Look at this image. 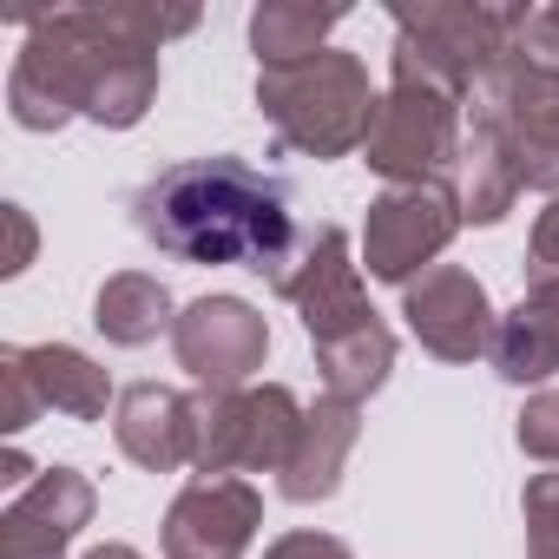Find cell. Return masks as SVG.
Returning a JSON list of instances; mask_svg holds the SVG:
<instances>
[{
  "label": "cell",
  "mask_w": 559,
  "mask_h": 559,
  "mask_svg": "<svg viewBox=\"0 0 559 559\" xmlns=\"http://www.w3.org/2000/svg\"><path fill=\"white\" fill-rule=\"evenodd\" d=\"M467 126H480L507 152L520 191H552L559 198V80L552 73H533L507 53L467 93Z\"/></svg>",
  "instance_id": "7"
},
{
  "label": "cell",
  "mask_w": 559,
  "mask_h": 559,
  "mask_svg": "<svg viewBox=\"0 0 559 559\" xmlns=\"http://www.w3.org/2000/svg\"><path fill=\"white\" fill-rule=\"evenodd\" d=\"M526 552L533 559H559V474H533L526 480Z\"/></svg>",
  "instance_id": "22"
},
{
  "label": "cell",
  "mask_w": 559,
  "mask_h": 559,
  "mask_svg": "<svg viewBox=\"0 0 559 559\" xmlns=\"http://www.w3.org/2000/svg\"><path fill=\"white\" fill-rule=\"evenodd\" d=\"M158 99V47H145L119 8H67L27 21L8 73V112L21 132H60L67 119L139 126Z\"/></svg>",
  "instance_id": "1"
},
{
  "label": "cell",
  "mask_w": 559,
  "mask_h": 559,
  "mask_svg": "<svg viewBox=\"0 0 559 559\" xmlns=\"http://www.w3.org/2000/svg\"><path fill=\"white\" fill-rule=\"evenodd\" d=\"M487 362L507 382H520V389L559 376V276H533V284L520 290V304L493 323Z\"/></svg>",
  "instance_id": "15"
},
{
  "label": "cell",
  "mask_w": 559,
  "mask_h": 559,
  "mask_svg": "<svg viewBox=\"0 0 559 559\" xmlns=\"http://www.w3.org/2000/svg\"><path fill=\"white\" fill-rule=\"evenodd\" d=\"M317 369H323V389L343 395V402H362L389 382L395 369V330L382 317H362L336 336H317Z\"/></svg>",
  "instance_id": "16"
},
{
  "label": "cell",
  "mask_w": 559,
  "mask_h": 559,
  "mask_svg": "<svg viewBox=\"0 0 559 559\" xmlns=\"http://www.w3.org/2000/svg\"><path fill=\"white\" fill-rule=\"evenodd\" d=\"M93 323H99L106 343H119V349H145V343H152L158 330H171L178 317H171V290L158 284V276H145V270H119V276H106L99 297H93Z\"/></svg>",
  "instance_id": "18"
},
{
  "label": "cell",
  "mask_w": 559,
  "mask_h": 559,
  "mask_svg": "<svg viewBox=\"0 0 559 559\" xmlns=\"http://www.w3.org/2000/svg\"><path fill=\"white\" fill-rule=\"evenodd\" d=\"M112 435H119V454L145 474H178L191 467V395L178 389H158V382H132L119 395V415H112Z\"/></svg>",
  "instance_id": "14"
},
{
  "label": "cell",
  "mask_w": 559,
  "mask_h": 559,
  "mask_svg": "<svg viewBox=\"0 0 559 559\" xmlns=\"http://www.w3.org/2000/svg\"><path fill=\"white\" fill-rule=\"evenodd\" d=\"M132 224L145 243H158L178 263H237L263 276L304 237L290 211V185L243 158H224V152L158 171L132 198Z\"/></svg>",
  "instance_id": "2"
},
{
  "label": "cell",
  "mask_w": 559,
  "mask_h": 559,
  "mask_svg": "<svg viewBox=\"0 0 559 559\" xmlns=\"http://www.w3.org/2000/svg\"><path fill=\"white\" fill-rule=\"evenodd\" d=\"M461 139H467V99L448 93V86L395 73L389 93L376 99L362 158H369L376 178H389V191L395 185H448V171L461 158Z\"/></svg>",
  "instance_id": "6"
},
{
  "label": "cell",
  "mask_w": 559,
  "mask_h": 559,
  "mask_svg": "<svg viewBox=\"0 0 559 559\" xmlns=\"http://www.w3.org/2000/svg\"><path fill=\"white\" fill-rule=\"evenodd\" d=\"M171 349L178 369L198 389H250V376L270 356V323L243 304V297H198L178 323H171Z\"/></svg>",
  "instance_id": "9"
},
{
  "label": "cell",
  "mask_w": 559,
  "mask_h": 559,
  "mask_svg": "<svg viewBox=\"0 0 559 559\" xmlns=\"http://www.w3.org/2000/svg\"><path fill=\"white\" fill-rule=\"evenodd\" d=\"M21 356H27V376H34V389H40V402L53 415H67V421H99L106 415L112 376L86 349H73V343H34Z\"/></svg>",
  "instance_id": "17"
},
{
  "label": "cell",
  "mask_w": 559,
  "mask_h": 559,
  "mask_svg": "<svg viewBox=\"0 0 559 559\" xmlns=\"http://www.w3.org/2000/svg\"><path fill=\"white\" fill-rule=\"evenodd\" d=\"M40 408H47V402H40L34 376H27L21 343H8V349H0V428L21 435V428H34V415H40Z\"/></svg>",
  "instance_id": "21"
},
{
  "label": "cell",
  "mask_w": 559,
  "mask_h": 559,
  "mask_svg": "<svg viewBox=\"0 0 559 559\" xmlns=\"http://www.w3.org/2000/svg\"><path fill=\"white\" fill-rule=\"evenodd\" d=\"M448 198H454L461 224H500L513 211V198H520V178H513L507 152L480 126H467V139H461V158L448 171Z\"/></svg>",
  "instance_id": "19"
},
{
  "label": "cell",
  "mask_w": 559,
  "mask_h": 559,
  "mask_svg": "<svg viewBox=\"0 0 559 559\" xmlns=\"http://www.w3.org/2000/svg\"><path fill=\"white\" fill-rule=\"evenodd\" d=\"M356 441H362V415H356V402H343V395L310 402V408H304V428H297V448H290L284 474H276L284 500H297V507L330 500V493L343 487V467H349Z\"/></svg>",
  "instance_id": "13"
},
{
  "label": "cell",
  "mask_w": 559,
  "mask_h": 559,
  "mask_svg": "<svg viewBox=\"0 0 559 559\" xmlns=\"http://www.w3.org/2000/svg\"><path fill=\"white\" fill-rule=\"evenodd\" d=\"M93 507L99 493L80 467H47L0 513V559H67L80 526H93Z\"/></svg>",
  "instance_id": "12"
},
{
  "label": "cell",
  "mask_w": 559,
  "mask_h": 559,
  "mask_svg": "<svg viewBox=\"0 0 559 559\" xmlns=\"http://www.w3.org/2000/svg\"><path fill=\"white\" fill-rule=\"evenodd\" d=\"M402 317L415 330V343L441 362H474L493 349V304L480 290V276L461 270V263H435L428 276H415V284L402 290Z\"/></svg>",
  "instance_id": "10"
},
{
  "label": "cell",
  "mask_w": 559,
  "mask_h": 559,
  "mask_svg": "<svg viewBox=\"0 0 559 559\" xmlns=\"http://www.w3.org/2000/svg\"><path fill=\"white\" fill-rule=\"evenodd\" d=\"M263 559H349V546L336 533H284Z\"/></svg>",
  "instance_id": "26"
},
{
  "label": "cell",
  "mask_w": 559,
  "mask_h": 559,
  "mask_svg": "<svg viewBox=\"0 0 559 559\" xmlns=\"http://www.w3.org/2000/svg\"><path fill=\"white\" fill-rule=\"evenodd\" d=\"M395 73L474 93L513 47L520 8H480V0H421V8H395Z\"/></svg>",
  "instance_id": "5"
},
{
  "label": "cell",
  "mask_w": 559,
  "mask_h": 559,
  "mask_svg": "<svg viewBox=\"0 0 559 559\" xmlns=\"http://www.w3.org/2000/svg\"><path fill=\"white\" fill-rule=\"evenodd\" d=\"M304 428V402L284 382L263 389H198L191 395V467L198 480H237V474H284Z\"/></svg>",
  "instance_id": "4"
},
{
  "label": "cell",
  "mask_w": 559,
  "mask_h": 559,
  "mask_svg": "<svg viewBox=\"0 0 559 559\" xmlns=\"http://www.w3.org/2000/svg\"><path fill=\"white\" fill-rule=\"evenodd\" d=\"M8 237H14V243H8V263H0V270L21 276V270L34 263V217H27L21 204H8Z\"/></svg>",
  "instance_id": "27"
},
{
  "label": "cell",
  "mask_w": 559,
  "mask_h": 559,
  "mask_svg": "<svg viewBox=\"0 0 559 559\" xmlns=\"http://www.w3.org/2000/svg\"><path fill=\"white\" fill-rule=\"evenodd\" d=\"M520 448L533 461H552L559 467V389H539L526 408H520Z\"/></svg>",
  "instance_id": "23"
},
{
  "label": "cell",
  "mask_w": 559,
  "mask_h": 559,
  "mask_svg": "<svg viewBox=\"0 0 559 559\" xmlns=\"http://www.w3.org/2000/svg\"><path fill=\"white\" fill-rule=\"evenodd\" d=\"M257 106L276 126V139L297 145L304 158H349L376 119L369 67L343 47H323L317 60H297V67H263Z\"/></svg>",
  "instance_id": "3"
},
{
  "label": "cell",
  "mask_w": 559,
  "mask_h": 559,
  "mask_svg": "<svg viewBox=\"0 0 559 559\" xmlns=\"http://www.w3.org/2000/svg\"><path fill=\"white\" fill-rule=\"evenodd\" d=\"M86 559H145V552H139V546H126V539H106V546H93Z\"/></svg>",
  "instance_id": "29"
},
{
  "label": "cell",
  "mask_w": 559,
  "mask_h": 559,
  "mask_svg": "<svg viewBox=\"0 0 559 559\" xmlns=\"http://www.w3.org/2000/svg\"><path fill=\"white\" fill-rule=\"evenodd\" d=\"M461 211L448 198V185H395L369 204L362 217V263L376 284H415L435 270V257L454 243Z\"/></svg>",
  "instance_id": "8"
},
{
  "label": "cell",
  "mask_w": 559,
  "mask_h": 559,
  "mask_svg": "<svg viewBox=\"0 0 559 559\" xmlns=\"http://www.w3.org/2000/svg\"><path fill=\"white\" fill-rule=\"evenodd\" d=\"M263 526V493L250 480H191L165 513V559H243Z\"/></svg>",
  "instance_id": "11"
},
{
  "label": "cell",
  "mask_w": 559,
  "mask_h": 559,
  "mask_svg": "<svg viewBox=\"0 0 559 559\" xmlns=\"http://www.w3.org/2000/svg\"><path fill=\"white\" fill-rule=\"evenodd\" d=\"M526 263L533 276H559V198L533 217V243H526Z\"/></svg>",
  "instance_id": "25"
},
{
  "label": "cell",
  "mask_w": 559,
  "mask_h": 559,
  "mask_svg": "<svg viewBox=\"0 0 559 559\" xmlns=\"http://www.w3.org/2000/svg\"><path fill=\"white\" fill-rule=\"evenodd\" d=\"M119 21H126L145 47H165V40H178V34L198 27L191 8H152V0H119Z\"/></svg>",
  "instance_id": "24"
},
{
  "label": "cell",
  "mask_w": 559,
  "mask_h": 559,
  "mask_svg": "<svg viewBox=\"0 0 559 559\" xmlns=\"http://www.w3.org/2000/svg\"><path fill=\"white\" fill-rule=\"evenodd\" d=\"M40 474H34V461L21 454V448H8V461H0V487H8V493H27Z\"/></svg>",
  "instance_id": "28"
},
{
  "label": "cell",
  "mask_w": 559,
  "mask_h": 559,
  "mask_svg": "<svg viewBox=\"0 0 559 559\" xmlns=\"http://www.w3.org/2000/svg\"><path fill=\"white\" fill-rule=\"evenodd\" d=\"M336 21H343V8H317V0H263V8L250 14V53H257V67L317 60Z\"/></svg>",
  "instance_id": "20"
}]
</instances>
